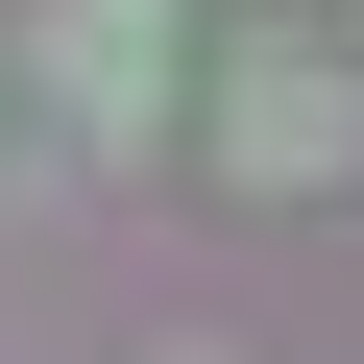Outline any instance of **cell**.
Listing matches in <instances>:
<instances>
[{
	"mask_svg": "<svg viewBox=\"0 0 364 364\" xmlns=\"http://www.w3.org/2000/svg\"><path fill=\"white\" fill-rule=\"evenodd\" d=\"M219 146L267 170V195H340V170H364V49L340 25H243L219 49Z\"/></svg>",
	"mask_w": 364,
	"mask_h": 364,
	"instance_id": "obj_1",
	"label": "cell"
},
{
	"mask_svg": "<svg viewBox=\"0 0 364 364\" xmlns=\"http://www.w3.org/2000/svg\"><path fill=\"white\" fill-rule=\"evenodd\" d=\"M25 49L73 73V146H146V122H170V0H49Z\"/></svg>",
	"mask_w": 364,
	"mask_h": 364,
	"instance_id": "obj_2",
	"label": "cell"
},
{
	"mask_svg": "<svg viewBox=\"0 0 364 364\" xmlns=\"http://www.w3.org/2000/svg\"><path fill=\"white\" fill-rule=\"evenodd\" d=\"M170 364H219V340H170Z\"/></svg>",
	"mask_w": 364,
	"mask_h": 364,
	"instance_id": "obj_3",
	"label": "cell"
}]
</instances>
